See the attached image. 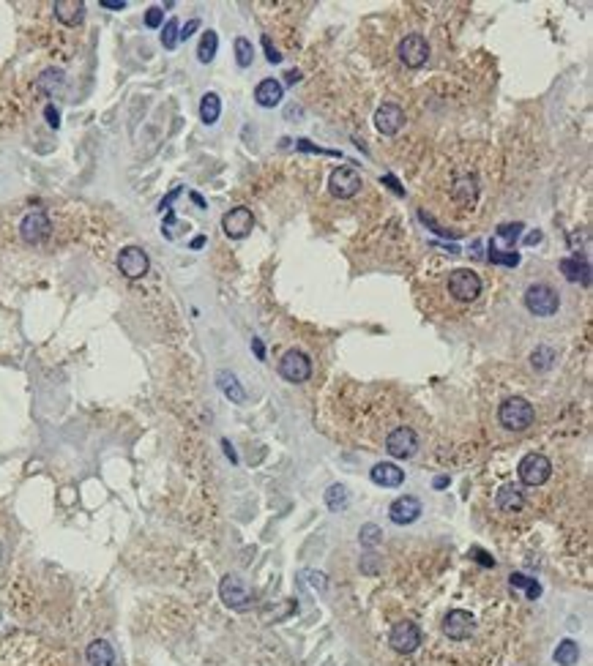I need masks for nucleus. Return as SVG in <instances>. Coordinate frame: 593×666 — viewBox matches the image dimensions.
<instances>
[{
	"label": "nucleus",
	"mask_w": 593,
	"mask_h": 666,
	"mask_svg": "<svg viewBox=\"0 0 593 666\" xmlns=\"http://www.w3.org/2000/svg\"><path fill=\"white\" fill-rule=\"evenodd\" d=\"M536 412H533V404L522 396H514V399H506L498 410V421H501L503 429L508 432H525L531 423H533Z\"/></svg>",
	"instance_id": "f257e3e1"
},
{
	"label": "nucleus",
	"mask_w": 593,
	"mask_h": 666,
	"mask_svg": "<svg viewBox=\"0 0 593 666\" xmlns=\"http://www.w3.org/2000/svg\"><path fill=\"white\" fill-rule=\"evenodd\" d=\"M449 292L459 304H473L481 295V279L470 268H456L449 273Z\"/></svg>",
	"instance_id": "f03ea898"
},
{
	"label": "nucleus",
	"mask_w": 593,
	"mask_h": 666,
	"mask_svg": "<svg viewBox=\"0 0 593 666\" xmlns=\"http://www.w3.org/2000/svg\"><path fill=\"white\" fill-rule=\"evenodd\" d=\"M517 475H519V481L525 487H542V484H547L549 475H552V462L544 453H528L517 464Z\"/></svg>",
	"instance_id": "7ed1b4c3"
},
{
	"label": "nucleus",
	"mask_w": 593,
	"mask_h": 666,
	"mask_svg": "<svg viewBox=\"0 0 593 666\" xmlns=\"http://www.w3.org/2000/svg\"><path fill=\"white\" fill-rule=\"evenodd\" d=\"M525 306L536 317H552L560 306V298L549 284H531L525 290Z\"/></svg>",
	"instance_id": "20e7f679"
},
{
	"label": "nucleus",
	"mask_w": 593,
	"mask_h": 666,
	"mask_svg": "<svg viewBox=\"0 0 593 666\" xmlns=\"http://www.w3.org/2000/svg\"><path fill=\"white\" fill-rule=\"evenodd\" d=\"M219 595L225 601V606L235 609V612H243L252 606V593L246 587V581L235 574H227V577L219 581Z\"/></svg>",
	"instance_id": "39448f33"
},
{
	"label": "nucleus",
	"mask_w": 593,
	"mask_h": 666,
	"mask_svg": "<svg viewBox=\"0 0 593 666\" xmlns=\"http://www.w3.org/2000/svg\"><path fill=\"white\" fill-rule=\"evenodd\" d=\"M279 374L287 380V383H307L312 377V360L307 353L301 350H287L282 360H279Z\"/></svg>",
	"instance_id": "423d86ee"
},
{
	"label": "nucleus",
	"mask_w": 593,
	"mask_h": 666,
	"mask_svg": "<svg viewBox=\"0 0 593 666\" xmlns=\"http://www.w3.org/2000/svg\"><path fill=\"white\" fill-rule=\"evenodd\" d=\"M361 175H359V170H353V167H336L334 173H331V178H328V191L334 194V197H339V200H350V197H356L359 191H361Z\"/></svg>",
	"instance_id": "0eeeda50"
},
{
	"label": "nucleus",
	"mask_w": 593,
	"mask_h": 666,
	"mask_svg": "<svg viewBox=\"0 0 593 666\" xmlns=\"http://www.w3.org/2000/svg\"><path fill=\"white\" fill-rule=\"evenodd\" d=\"M397 55H399V60H402L408 69H421V66L429 60V44H427V39H424L421 33H411V36H405V39L399 42Z\"/></svg>",
	"instance_id": "6e6552de"
},
{
	"label": "nucleus",
	"mask_w": 593,
	"mask_h": 666,
	"mask_svg": "<svg viewBox=\"0 0 593 666\" xmlns=\"http://www.w3.org/2000/svg\"><path fill=\"white\" fill-rule=\"evenodd\" d=\"M222 229H225V235H227V238H232V240H241V238H246V235L255 229V216H252V211H249V208H243V205H238V208H230L227 213L222 216Z\"/></svg>",
	"instance_id": "1a4fd4ad"
},
{
	"label": "nucleus",
	"mask_w": 593,
	"mask_h": 666,
	"mask_svg": "<svg viewBox=\"0 0 593 666\" xmlns=\"http://www.w3.org/2000/svg\"><path fill=\"white\" fill-rule=\"evenodd\" d=\"M386 450H388L394 459H411L413 453L418 450V435L413 432L411 426H397V429L386 437Z\"/></svg>",
	"instance_id": "9d476101"
},
{
	"label": "nucleus",
	"mask_w": 593,
	"mask_h": 666,
	"mask_svg": "<svg viewBox=\"0 0 593 666\" xmlns=\"http://www.w3.org/2000/svg\"><path fill=\"white\" fill-rule=\"evenodd\" d=\"M388 642H391V647H394L397 653H405V656H408L413 650H418V645H421V628L411 620L394 622Z\"/></svg>",
	"instance_id": "9b49d317"
},
{
	"label": "nucleus",
	"mask_w": 593,
	"mask_h": 666,
	"mask_svg": "<svg viewBox=\"0 0 593 666\" xmlns=\"http://www.w3.org/2000/svg\"><path fill=\"white\" fill-rule=\"evenodd\" d=\"M148 268H151V260H148V254H145L139 246L121 249V254H118V270H121L126 279H142V276L148 273Z\"/></svg>",
	"instance_id": "f8f14e48"
},
{
	"label": "nucleus",
	"mask_w": 593,
	"mask_h": 666,
	"mask_svg": "<svg viewBox=\"0 0 593 666\" xmlns=\"http://www.w3.org/2000/svg\"><path fill=\"white\" fill-rule=\"evenodd\" d=\"M402 126H405V109H402V107H397V104H383V107L375 112V129L383 134V137L399 134Z\"/></svg>",
	"instance_id": "ddd939ff"
},
{
	"label": "nucleus",
	"mask_w": 593,
	"mask_h": 666,
	"mask_svg": "<svg viewBox=\"0 0 593 666\" xmlns=\"http://www.w3.org/2000/svg\"><path fill=\"white\" fill-rule=\"evenodd\" d=\"M388 516H391V522H394V525H399V527L413 525V522L421 516V500H418V497H413V494H402V497H397V500L391 502V508H388Z\"/></svg>",
	"instance_id": "4468645a"
},
{
	"label": "nucleus",
	"mask_w": 593,
	"mask_h": 666,
	"mask_svg": "<svg viewBox=\"0 0 593 666\" xmlns=\"http://www.w3.org/2000/svg\"><path fill=\"white\" fill-rule=\"evenodd\" d=\"M473 628H476V620H473V615L465 612V609H452V612L446 615V620H443V633H446L449 639H454V642L467 639V636L473 633Z\"/></svg>",
	"instance_id": "2eb2a0df"
},
{
	"label": "nucleus",
	"mask_w": 593,
	"mask_h": 666,
	"mask_svg": "<svg viewBox=\"0 0 593 666\" xmlns=\"http://www.w3.org/2000/svg\"><path fill=\"white\" fill-rule=\"evenodd\" d=\"M49 229H52V224H49L46 213H42V211L28 213V216L22 219V224H19V235H22V240L31 243V246L42 243L46 235H49Z\"/></svg>",
	"instance_id": "dca6fc26"
},
{
	"label": "nucleus",
	"mask_w": 593,
	"mask_h": 666,
	"mask_svg": "<svg viewBox=\"0 0 593 666\" xmlns=\"http://www.w3.org/2000/svg\"><path fill=\"white\" fill-rule=\"evenodd\" d=\"M369 478H372V484H377V487L394 489L405 481V470H399V467L391 464V462H380V464H375V467L369 470Z\"/></svg>",
	"instance_id": "f3484780"
},
{
	"label": "nucleus",
	"mask_w": 593,
	"mask_h": 666,
	"mask_svg": "<svg viewBox=\"0 0 593 666\" xmlns=\"http://www.w3.org/2000/svg\"><path fill=\"white\" fill-rule=\"evenodd\" d=\"M52 11H55V17H58L63 25H69V28H77V25L85 19V3H83V0H55Z\"/></svg>",
	"instance_id": "a211bd4d"
},
{
	"label": "nucleus",
	"mask_w": 593,
	"mask_h": 666,
	"mask_svg": "<svg viewBox=\"0 0 593 666\" xmlns=\"http://www.w3.org/2000/svg\"><path fill=\"white\" fill-rule=\"evenodd\" d=\"M495 505H498L501 514H519V511L525 508V494H522L519 487L506 484V487H501L498 494H495Z\"/></svg>",
	"instance_id": "6ab92c4d"
},
{
	"label": "nucleus",
	"mask_w": 593,
	"mask_h": 666,
	"mask_svg": "<svg viewBox=\"0 0 593 666\" xmlns=\"http://www.w3.org/2000/svg\"><path fill=\"white\" fill-rule=\"evenodd\" d=\"M282 98H284V85L276 82V80H263V82L255 88V101H257L260 107H266V109L282 104Z\"/></svg>",
	"instance_id": "aec40b11"
},
{
	"label": "nucleus",
	"mask_w": 593,
	"mask_h": 666,
	"mask_svg": "<svg viewBox=\"0 0 593 666\" xmlns=\"http://www.w3.org/2000/svg\"><path fill=\"white\" fill-rule=\"evenodd\" d=\"M88 666H115V650L107 639H93L85 650Z\"/></svg>",
	"instance_id": "412c9836"
},
{
	"label": "nucleus",
	"mask_w": 593,
	"mask_h": 666,
	"mask_svg": "<svg viewBox=\"0 0 593 666\" xmlns=\"http://www.w3.org/2000/svg\"><path fill=\"white\" fill-rule=\"evenodd\" d=\"M216 385H219V391H222L232 404H243V401H246V391H243V385L238 383V377H235L232 371H225V369H222V371L216 374Z\"/></svg>",
	"instance_id": "4be33fe9"
},
{
	"label": "nucleus",
	"mask_w": 593,
	"mask_h": 666,
	"mask_svg": "<svg viewBox=\"0 0 593 666\" xmlns=\"http://www.w3.org/2000/svg\"><path fill=\"white\" fill-rule=\"evenodd\" d=\"M219 115H222V98H219L214 90H208V93L200 98V121H203L205 126H214V123L219 121Z\"/></svg>",
	"instance_id": "5701e85b"
},
{
	"label": "nucleus",
	"mask_w": 593,
	"mask_h": 666,
	"mask_svg": "<svg viewBox=\"0 0 593 666\" xmlns=\"http://www.w3.org/2000/svg\"><path fill=\"white\" fill-rule=\"evenodd\" d=\"M560 270H563V276L569 279V281H580L583 279V284H591V268H588V263H580V257H563L560 260Z\"/></svg>",
	"instance_id": "b1692460"
},
{
	"label": "nucleus",
	"mask_w": 593,
	"mask_h": 666,
	"mask_svg": "<svg viewBox=\"0 0 593 666\" xmlns=\"http://www.w3.org/2000/svg\"><path fill=\"white\" fill-rule=\"evenodd\" d=\"M555 664L558 666H574L580 661V645L574 639H563L558 647H555Z\"/></svg>",
	"instance_id": "393cba45"
},
{
	"label": "nucleus",
	"mask_w": 593,
	"mask_h": 666,
	"mask_svg": "<svg viewBox=\"0 0 593 666\" xmlns=\"http://www.w3.org/2000/svg\"><path fill=\"white\" fill-rule=\"evenodd\" d=\"M216 49H219L216 30H205L203 39H200V46H197V60H200V63H211V60L216 58Z\"/></svg>",
	"instance_id": "a878e982"
},
{
	"label": "nucleus",
	"mask_w": 593,
	"mask_h": 666,
	"mask_svg": "<svg viewBox=\"0 0 593 666\" xmlns=\"http://www.w3.org/2000/svg\"><path fill=\"white\" fill-rule=\"evenodd\" d=\"M325 505H328L331 511H345V508L350 505V494H347V489L342 487V484L328 487V491H325Z\"/></svg>",
	"instance_id": "bb28decb"
},
{
	"label": "nucleus",
	"mask_w": 593,
	"mask_h": 666,
	"mask_svg": "<svg viewBox=\"0 0 593 666\" xmlns=\"http://www.w3.org/2000/svg\"><path fill=\"white\" fill-rule=\"evenodd\" d=\"M232 46H235V60H238V66H241V69H249L252 60H255V46H252V42L243 39V36H238Z\"/></svg>",
	"instance_id": "cd10ccee"
},
{
	"label": "nucleus",
	"mask_w": 593,
	"mask_h": 666,
	"mask_svg": "<svg viewBox=\"0 0 593 666\" xmlns=\"http://www.w3.org/2000/svg\"><path fill=\"white\" fill-rule=\"evenodd\" d=\"M519 229H522V224H501L498 232H495V243H503L506 252H511L514 240L519 238ZM495 243H492V246H495Z\"/></svg>",
	"instance_id": "c85d7f7f"
},
{
	"label": "nucleus",
	"mask_w": 593,
	"mask_h": 666,
	"mask_svg": "<svg viewBox=\"0 0 593 666\" xmlns=\"http://www.w3.org/2000/svg\"><path fill=\"white\" fill-rule=\"evenodd\" d=\"M508 581H511V587H522V590L528 593V598H531V601H536V598L542 595V584H539L536 579H528L525 574H511V577H508Z\"/></svg>",
	"instance_id": "c756f323"
},
{
	"label": "nucleus",
	"mask_w": 593,
	"mask_h": 666,
	"mask_svg": "<svg viewBox=\"0 0 593 666\" xmlns=\"http://www.w3.org/2000/svg\"><path fill=\"white\" fill-rule=\"evenodd\" d=\"M178 33H181V25H178V19L173 17V19H167L164 22V28H162V46L164 49H175L178 46Z\"/></svg>",
	"instance_id": "7c9ffc66"
},
{
	"label": "nucleus",
	"mask_w": 593,
	"mask_h": 666,
	"mask_svg": "<svg viewBox=\"0 0 593 666\" xmlns=\"http://www.w3.org/2000/svg\"><path fill=\"white\" fill-rule=\"evenodd\" d=\"M552 360H555V350L552 347H536L533 356H531V366L536 371H547V369H552Z\"/></svg>",
	"instance_id": "2f4dec72"
},
{
	"label": "nucleus",
	"mask_w": 593,
	"mask_h": 666,
	"mask_svg": "<svg viewBox=\"0 0 593 666\" xmlns=\"http://www.w3.org/2000/svg\"><path fill=\"white\" fill-rule=\"evenodd\" d=\"M492 265H508L517 268L519 265V254L517 252H506V249H490V257H487Z\"/></svg>",
	"instance_id": "473e14b6"
},
{
	"label": "nucleus",
	"mask_w": 593,
	"mask_h": 666,
	"mask_svg": "<svg viewBox=\"0 0 593 666\" xmlns=\"http://www.w3.org/2000/svg\"><path fill=\"white\" fill-rule=\"evenodd\" d=\"M454 197L459 200V202H473L476 200V180L473 178H462L459 183L454 186Z\"/></svg>",
	"instance_id": "72a5a7b5"
},
{
	"label": "nucleus",
	"mask_w": 593,
	"mask_h": 666,
	"mask_svg": "<svg viewBox=\"0 0 593 666\" xmlns=\"http://www.w3.org/2000/svg\"><path fill=\"white\" fill-rule=\"evenodd\" d=\"M359 541H361V546H369V549H375L380 541H383V530L377 527V525H364L361 530H359Z\"/></svg>",
	"instance_id": "f704fd0d"
},
{
	"label": "nucleus",
	"mask_w": 593,
	"mask_h": 666,
	"mask_svg": "<svg viewBox=\"0 0 593 666\" xmlns=\"http://www.w3.org/2000/svg\"><path fill=\"white\" fill-rule=\"evenodd\" d=\"M63 85V71L60 69H46L44 74L39 77V88L46 90V93H52L55 88H60Z\"/></svg>",
	"instance_id": "c9c22d12"
},
{
	"label": "nucleus",
	"mask_w": 593,
	"mask_h": 666,
	"mask_svg": "<svg viewBox=\"0 0 593 666\" xmlns=\"http://www.w3.org/2000/svg\"><path fill=\"white\" fill-rule=\"evenodd\" d=\"M162 22H164L162 6H151V8L145 11V25H148V28H162Z\"/></svg>",
	"instance_id": "e433bc0d"
},
{
	"label": "nucleus",
	"mask_w": 593,
	"mask_h": 666,
	"mask_svg": "<svg viewBox=\"0 0 593 666\" xmlns=\"http://www.w3.org/2000/svg\"><path fill=\"white\" fill-rule=\"evenodd\" d=\"M162 235H164L167 240H173V238H175V213H173V211H167V216H164V224H162Z\"/></svg>",
	"instance_id": "4c0bfd02"
},
{
	"label": "nucleus",
	"mask_w": 593,
	"mask_h": 666,
	"mask_svg": "<svg viewBox=\"0 0 593 666\" xmlns=\"http://www.w3.org/2000/svg\"><path fill=\"white\" fill-rule=\"evenodd\" d=\"M377 568H380V560H377V554H366L364 560H361V571L364 574H377Z\"/></svg>",
	"instance_id": "58836bf2"
},
{
	"label": "nucleus",
	"mask_w": 593,
	"mask_h": 666,
	"mask_svg": "<svg viewBox=\"0 0 593 666\" xmlns=\"http://www.w3.org/2000/svg\"><path fill=\"white\" fill-rule=\"evenodd\" d=\"M263 46H266V58H268V63H282V55L271 46V39H268V36H263Z\"/></svg>",
	"instance_id": "ea45409f"
},
{
	"label": "nucleus",
	"mask_w": 593,
	"mask_h": 666,
	"mask_svg": "<svg viewBox=\"0 0 593 666\" xmlns=\"http://www.w3.org/2000/svg\"><path fill=\"white\" fill-rule=\"evenodd\" d=\"M197 28H200V19H189V22H186V25H183V28H181V33H178V39H181V42H186V39H191V33H194Z\"/></svg>",
	"instance_id": "a19ab883"
},
{
	"label": "nucleus",
	"mask_w": 593,
	"mask_h": 666,
	"mask_svg": "<svg viewBox=\"0 0 593 666\" xmlns=\"http://www.w3.org/2000/svg\"><path fill=\"white\" fill-rule=\"evenodd\" d=\"M181 191H183L181 186H175V189H173V191H170V194H167V197H164V200H162V205H159V211H173V208H170V205H173V200H175V197H178V194H181Z\"/></svg>",
	"instance_id": "79ce46f5"
},
{
	"label": "nucleus",
	"mask_w": 593,
	"mask_h": 666,
	"mask_svg": "<svg viewBox=\"0 0 593 666\" xmlns=\"http://www.w3.org/2000/svg\"><path fill=\"white\" fill-rule=\"evenodd\" d=\"M44 115H46V121H49V126H52V129H58V126H60V115H58V109H55L52 104H46Z\"/></svg>",
	"instance_id": "37998d69"
},
{
	"label": "nucleus",
	"mask_w": 593,
	"mask_h": 666,
	"mask_svg": "<svg viewBox=\"0 0 593 666\" xmlns=\"http://www.w3.org/2000/svg\"><path fill=\"white\" fill-rule=\"evenodd\" d=\"M98 6H101V8H110V11H121V8H126V0H101Z\"/></svg>",
	"instance_id": "c03bdc74"
},
{
	"label": "nucleus",
	"mask_w": 593,
	"mask_h": 666,
	"mask_svg": "<svg viewBox=\"0 0 593 666\" xmlns=\"http://www.w3.org/2000/svg\"><path fill=\"white\" fill-rule=\"evenodd\" d=\"M252 350H255L257 360H266V347H263V342H260V339H252Z\"/></svg>",
	"instance_id": "a18cd8bd"
},
{
	"label": "nucleus",
	"mask_w": 593,
	"mask_h": 666,
	"mask_svg": "<svg viewBox=\"0 0 593 666\" xmlns=\"http://www.w3.org/2000/svg\"><path fill=\"white\" fill-rule=\"evenodd\" d=\"M298 80H301V71H298V69H290V71H284V82H287V85H295Z\"/></svg>",
	"instance_id": "49530a36"
},
{
	"label": "nucleus",
	"mask_w": 593,
	"mask_h": 666,
	"mask_svg": "<svg viewBox=\"0 0 593 666\" xmlns=\"http://www.w3.org/2000/svg\"><path fill=\"white\" fill-rule=\"evenodd\" d=\"M383 180H386V183H388V186H391V189H394L397 194H405V189L399 186V180L394 178V175H383Z\"/></svg>",
	"instance_id": "de8ad7c7"
},
{
	"label": "nucleus",
	"mask_w": 593,
	"mask_h": 666,
	"mask_svg": "<svg viewBox=\"0 0 593 666\" xmlns=\"http://www.w3.org/2000/svg\"><path fill=\"white\" fill-rule=\"evenodd\" d=\"M473 554L479 557V563H484V566H495V560H492V557H487V552H481V549H473Z\"/></svg>",
	"instance_id": "09e8293b"
},
{
	"label": "nucleus",
	"mask_w": 593,
	"mask_h": 666,
	"mask_svg": "<svg viewBox=\"0 0 593 666\" xmlns=\"http://www.w3.org/2000/svg\"><path fill=\"white\" fill-rule=\"evenodd\" d=\"M542 238H544V235L536 229V232H531V235L525 238V243H528V246H536V243H542Z\"/></svg>",
	"instance_id": "8fccbe9b"
},
{
	"label": "nucleus",
	"mask_w": 593,
	"mask_h": 666,
	"mask_svg": "<svg viewBox=\"0 0 593 666\" xmlns=\"http://www.w3.org/2000/svg\"><path fill=\"white\" fill-rule=\"evenodd\" d=\"M222 445H225V453H227V456H230V462H238V456H235V450H232V445H230L227 440H225V443H222Z\"/></svg>",
	"instance_id": "3c124183"
},
{
	"label": "nucleus",
	"mask_w": 593,
	"mask_h": 666,
	"mask_svg": "<svg viewBox=\"0 0 593 666\" xmlns=\"http://www.w3.org/2000/svg\"><path fill=\"white\" fill-rule=\"evenodd\" d=\"M191 202H194V205H200V208H205V200H203L197 191H191Z\"/></svg>",
	"instance_id": "603ef678"
},
{
	"label": "nucleus",
	"mask_w": 593,
	"mask_h": 666,
	"mask_svg": "<svg viewBox=\"0 0 593 666\" xmlns=\"http://www.w3.org/2000/svg\"><path fill=\"white\" fill-rule=\"evenodd\" d=\"M203 246H205V238H203V235H197V238L191 240V249H203Z\"/></svg>",
	"instance_id": "864d4df0"
},
{
	"label": "nucleus",
	"mask_w": 593,
	"mask_h": 666,
	"mask_svg": "<svg viewBox=\"0 0 593 666\" xmlns=\"http://www.w3.org/2000/svg\"><path fill=\"white\" fill-rule=\"evenodd\" d=\"M443 487H449V478H446V475H440V478H435V489H443Z\"/></svg>",
	"instance_id": "5fc2aeb1"
},
{
	"label": "nucleus",
	"mask_w": 593,
	"mask_h": 666,
	"mask_svg": "<svg viewBox=\"0 0 593 666\" xmlns=\"http://www.w3.org/2000/svg\"><path fill=\"white\" fill-rule=\"evenodd\" d=\"M0 557H3V543H0Z\"/></svg>",
	"instance_id": "6e6d98bb"
}]
</instances>
